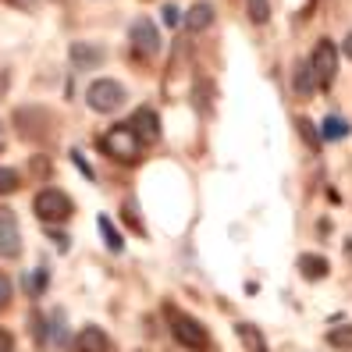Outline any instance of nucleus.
<instances>
[{"label":"nucleus","instance_id":"obj_12","mask_svg":"<svg viewBox=\"0 0 352 352\" xmlns=\"http://www.w3.org/2000/svg\"><path fill=\"white\" fill-rule=\"evenodd\" d=\"M299 274H302L306 281H320V278H327V260L317 256V253H302V256H299Z\"/></svg>","mask_w":352,"mask_h":352},{"label":"nucleus","instance_id":"obj_22","mask_svg":"<svg viewBox=\"0 0 352 352\" xmlns=\"http://www.w3.org/2000/svg\"><path fill=\"white\" fill-rule=\"evenodd\" d=\"M164 25H182V8H175V4H168V8H164Z\"/></svg>","mask_w":352,"mask_h":352},{"label":"nucleus","instance_id":"obj_1","mask_svg":"<svg viewBox=\"0 0 352 352\" xmlns=\"http://www.w3.org/2000/svg\"><path fill=\"white\" fill-rule=\"evenodd\" d=\"M103 153H107L111 160H121V164H135L139 153H142V139L135 135L132 125H114L107 135L100 139Z\"/></svg>","mask_w":352,"mask_h":352},{"label":"nucleus","instance_id":"obj_2","mask_svg":"<svg viewBox=\"0 0 352 352\" xmlns=\"http://www.w3.org/2000/svg\"><path fill=\"white\" fill-rule=\"evenodd\" d=\"M171 335L182 349H189V352H206L210 349V335H206V327L189 317V314H182V309H171Z\"/></svg>","mask_w":352,"mask_h":352},{"label":"nucleus","instance_id":"obj_3","mask_svg":"<svg viewBox=\"0 0 352 352\" xmlns=\"http://www.w3.org/2000/svg\"><path fill=\"white\" fill-rule=\"evenodd\" d=\"M32 210H36V217L43 224H60V221H68L75 214V203L60 189H43V192H36Z\"/></svg>","mask_w":352,"mask_h":352},{"label":"nucleus","instance_id":"obj_27","mask_svg":"<svg viewBox=\"0 0 352 352\" xmlns=\"http://www.w3.org/2000/svg\"><path fill=\"white\" fill-rule=\"evenodd\" d=\"M4 146H8V132H4V121H0V153H4Z\"/></svg>","mask_w":352,"mask_h":352},{"label":"nucleus","instance_id":"obj_9","mask_svg":"<svg viewBox=\"0 0 352 352\" xmlns=\"http://www.w3.org/2000/svg\"><path fill=\"white\" fill-rule=\"evenodd\" d=\"M0 256H4V260L22 256V235H18V224L8 214L0 217Z\"/></svg>","mask_w":352,"mask_h":352},{"label":"nucleus","instance_id":"obj_21","mask_svg":"<svg viewBox=\"0 0 352 352\" xmlns=\"http://www.w3.org/2000/svg\"><path fill=\"white\" fill-rule=\"evenodd\" d=\"M11 296H14V288H11V278L0 271V314H4V309L11 306Z\"/></svg>","mask_w":352,"mask_h":352},{"label":"nucleus","instance_id":"obj_28","mask_svg":"<svg viewBox=\"0 0 352 352\" xmlns=\"http://www.w3.org/2000/svg\"><path fill=\"white\" fill-rule=\"evenodd\" d=\"M345 57H349V60H352V32H349V36H345Z\"/></svg>","mask_w":352,"mask_h":352},{"label":"nucleus","instance_id":"obj_19","mask_svg":"<svg viewBox=\"0 0 352 352\" xmlns=\"http://www.w3.org/2000/svg\"><path fill=\"white\" fill-rule=\"evenodd\" d=\"M296 129H299V135L306 139V146H309V150H317V146H320V139H324V135L314 129V121H309V118H299V121H296Z\"/></svg>","mask_w":352,"mask_h":352},{"label":"nucleus","instance_id":"obj_13","mask_svg":"<svg viewBox=\"0 0 352 352\" xmlns=\"http://www.w3.org/2000/svg\"><path fill=\"white\" fill-rule=\"evenodd\" d=\"M314 86H317V75H314V68H309L306 65V60H302V65H296V96H314Z\"/></svg>","mask_w":352,"mask_h":352},{"label":"nucleus","instance_id":"obj_11","mask_svg":"<svg viewBox=\"0 0 352 352\" xmlns=\"http://www.w3.org/2000/svg\"><path fill=\"white\" fill-rule=\"evenodd\" d=\"M210 22H214V4H192L189 8V14H185V29L189 32H203V29H210Z\"/></svg>","mask_w":352,"mask_h":352},{"label":"nucleus","instance_id":"obj_14","mask_svg":"<svg viewBox=\"0 0 352 352\" xmlns=\"http://www.w3.org/2000/svg\"><path fill=\"white\" fill-rule=\"evenodd\" d=\"M96 224H100V235H103V242H107V250H111V253H121V250H125V239H121V232L114 228L111 217H100Z\"/></svg>","mask_w":352,"mask_h":352},{"label":"nucleus","instance_id":"obj_18","mask_svg":"<svg viewBox=\"0 0 352 352\" xmlns=\"http://www.w3.org/2000/svg\"><path fill=\"white\" fill-rule=\"evenodd\" d=\"M22 189V175L11 171V168H0V196H11Z\"/></svg>","mask_w":352,"mask_h":352},{"label":"nucleus","instance_id":"obj_8","mask_svg":"<svg viewBox=\"0 0 352 352\" xmlns=\"http://www.w3.org/2000/svg\"><path fill=\"white\" fill-rule=\"evenodd\" d=\"M129 125L135 129V135H139L142 142H157V139H160V121H157V111H153V107H139V111L132 114Z\"/></svg>","mask_w":352,"mask_h":352},{"label":"nucleus","instance_id":"obj_6","mask_svg":"<svg viewBox=\"0 0 352 352\" xmlns=\"http://www.w3.org/2000/svg\"><path fill=\"white\" fill-rule=\"evenodd\" d=\"M132 47L142 57H153L160 50V36H157V25L150 22V18H135L132 22Z\"/></svg>","mask_w":352,"mask_h":352},{"label":"nucleus","instance_id":"obj_15","mask_svg":"<svg viewBox=\"0 0 352 352\" xmlns=\"http://www.w3.org/2000/svg\"><path fill=\"white\" fill-rule=\"evenodd\" d=\"M320 135H324V139H331V142L345 139V135H349V121H345V118H338V114H327V118H324V125H320Z\"/></svg>","mask_w":352,"mask_h":352},{"label":"nucleus","instance_id":"obj_26","mask_svg":"<svg viewBox=\"0 0 352 352\" xmlns=\"http://www.w3.org/2000/svg\"><path fill=\"white\" fill-rule=\"evenodd\" d=\"M50 239L57 242V250H60V253H68V235H65V232H54Z\"/></svg>","mask_w":352,"mask_h":352},{"label":"nucleus","instance_id":"obj_29","mask_svg":"<svg viewBox=\"0 0 352 352\" xmlns=\"http://www.w3.org/2000/svg\"><path fill=\"white\" fill-rule=\"evenodd\" d=\"M4 89H8V72H0V96H4Z\"/></svg>","mask_w":352,"mask_h":352},{"label":"nucleus","instance_id":"obj_30","mask_svg":"<svg viewBox=\"0 0 352 352\" xmlns=\"http://www.w3.org/2000/svg\"><path fill=\"white\" fill-rule=\"evenodd\" d=\"M18 4H32V0H18Z\"/></svg>","mask_w":352,"mask_h":352},{"label":"nucleus","instance_id":"obj_4","mask_svg":"<svg viewBox=\"0 0 352 352\" xmlns=\"http://www.w3.org/2000/svg\"><path fill=\"white\" fill-rule=\"evenodd\" d=\"M125 86L121 82H114V78H96V82H89V89H86V103L96 111V114H111V111H118L121 103H125Z\"/></svg>","mask_w":352,"mask_h":352},{"label":"nucleus","instance_id":"obj_17","mask_svg":"<svg viewBox=\"0 0 352 352\" xmlns=\"http://www.w3.org/2000/svg\"><path fill=\"white\" fill-rule=\"evenodd\" d=\"M327 342L335 345L338 352H352V324H345V327H335L327 335Z\"/></svg>","mask_w":352,"mask_h":352},{"label":"nucleus","instance_id":"obj_7","mask_svg":"<svg viewBox=\"0 0 352 352\" xmlns=\"http://www.w3.org/2000/svg\"><path fill=\"white\" fill-rule=\"evenodd\" d=\"M75 352H111V338H107V331L89 324V327H82L78 335H75Z\"/></svg>","mask_w":352,"mask_h":352},{"label":"nucleus","instance_id":"obj_16","mask_svg":"<svg viewBox=\"0 0 352 352\" xmlns=\"http://www.w3.org/2000/svg\"><path fill=\"white\" fill-rule=\"evenodd\" d=\"M239 338H242V345L250 352H267V342H263V335L253 324H239Z\"/></svg>","mask_w":352,"mask_h":352},{"label":"nucleus","instance_id":"obj_10","mask_svg":"<svg viewBox=\"0 0 352 352\" xmlns=\"http://www.w3.org/2000/svg\"><path fill=\"white\" fill-rule=\"evenodd\" d=\"M68 54H72V65L82 68V72H86V68H100L103 57H107V50L96 47V43H72Z\"/></svg>","mask_w":352,"mask_h":352},{"label":"nucleus","instance_id":"obj_5","mask_svg":"<svg viewBox=\"0 0 352 352\" xmlns=\"http://www.w3.org/2000/svg\"><path fill=\"white\" fill-rule=\"evenodd\" d=\"M309 68H314L317 82L320 86H331L335 82V72H338V50L331 39H320V43L314 47V54H309Z\"/></svg>","mask_w":352,"mask_h":352},{"label":"nucleus","instance_id":"obj_24","mask_svg":"<svg viewBox=\"0 0 352 352\" xmlns=\"http://www.w3.org/2000/svg\"><path fill=\"white\" fill-rule=\"evenodd\" d=\"M43 285H47V274L39 271L36 278H29V292H32V296H39V292H43Z\"/></svg>","mask_w":352,"mask_h":352},{"label":"nucleus","instance_id":"obj_25","mask_svg":"<svg viewBox=\"0 0 352 352\" xmlns=\"http://www.w3.org/2000/svg\"><path fill=\"white\" fill-rule=\"evenodd\" d=\"M0 352H14V335L0 327Z\"/></svg>","mask_w":352,"mask_h":352},{"label":"nucleus","instance_id":"obj_20","mask_svg":"<svg viewBox=\"0 0 352 352\" xmlns=\"http://www.w3.org/2000/svg\"><path fill=\"white\" fill-rule=\"evenodd\" d=\"M245 8H250V18L260 22V25L271 18V0H245Z\"/></svg>","mask_w":352,"mask_h":352},{"label":"nucleus","instance_id":"obj_23","mask_svg":"<svg viewBox=\"0 0 352 352\" xmlns=\"http://www.w3.org/2000/svg\"><path fill=\"white\" fill-rule=\"evenodd\" d=\"M72 160H75V168H78V171H82V175H86V178H89V182H93V178H96V175H93V168H89V164H86V160H82V153H78V150H72Z\"/></svg>","mask_w":352,"mask_h":352}]
</instances>
